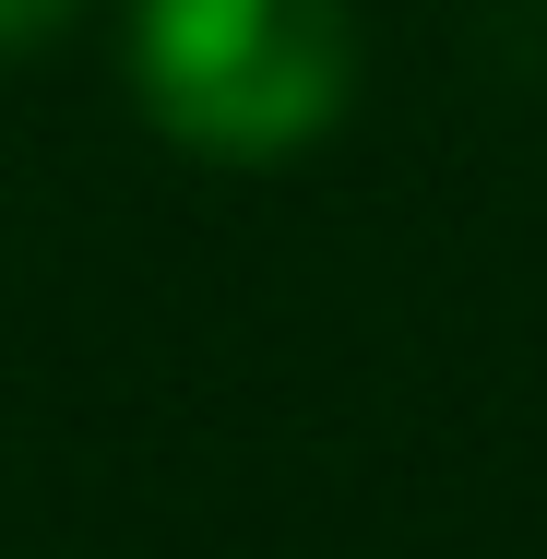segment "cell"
I'll use <instances>...</instances> for the list:
<instances>
[{
    "instance_id": "7a4b0ae2",
    "label": "cell",
    "mask_w": 547,
    "mask_h": 559,
    "mask_svg": "<svg viewBox=\"0 0 547 559\" xmlns=\"http://www.w3.org/2000/svg\"><path fill=\"white\" fill-rule=\"evenodd\" d=\"M72 12H84V0H0V48H48Z\"/></svg>"
},
{
    "instance_id": "6da1fadb",
    "label": "cell",
    "mask_w": 547,
    "mask_h": 559,
    "mask_svg": "<svg viewBox=\"0 0 547 559\" xmlns=\"http://www.w3.org/2000/svg\"><path fill=\"white\" fill-rule=\"evenodd\" d=\"M131 96L179 155L274 167L357 96L345 0H131Z\"/></svg>"
}]
</instances>
